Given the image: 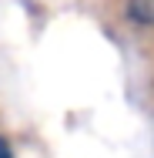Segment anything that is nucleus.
<instances>
[{"mask_svg": "<svg viewBox=\"0 0 154 158\" xmlns=\"http://www.w3.org/2000/svg\"><path fill=\"white\" fill-rule=\"evenodd\" d=\"M0 158H14V152H10V141L0 135Z\"/></svg>", "mask_w": 154, "mask_h": 158, "instance_id": "f03ea898", "label": "nucleus"}, {"mask_svg": "<svg viewBox=\"0 0 154 158\" xmlns=\"http://www.w3.org/2000/svg\"><path fill=\"white\" fill-rule=\"evenodd\" d=\"M124 14L137 27H154V0H127Z\"/></svg>", "mask_w": 154, "mask_h": 158, "instance_id": "f257e3e1", "label": "nucleus"}]
</instances>
